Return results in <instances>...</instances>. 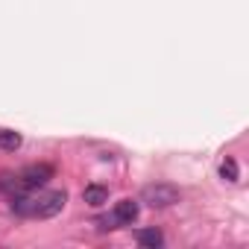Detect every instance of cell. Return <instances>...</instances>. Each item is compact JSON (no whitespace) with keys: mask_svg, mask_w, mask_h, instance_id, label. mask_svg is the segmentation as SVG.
I'll return each mask as SVG.
<instances>
[{"mask_svg":"<svg viewBox=\"0 0 249 249\" xmlns=\"http://www.w3.org/2000/svg\"><path fill=\"white\" fill-rule=\"evenodd\" d=\"M179 199H182V191H179L176 185L156 182V185H147V188L141 191V199H138V202H144V205H150V208H170V205H176Z\"/></svg>","mask_w":249,"mask_h":249,"instance_id":"1","label":"cell"},{"mask_svg":"<svg viewBox=\"0 0 249 249\" xmlns=\"http://www.w3.org/2000/svg\"><path fill=\"white\" fill-rule=\"evenodd\" d=\"M65 205H68V194H65V191H47V194H41V196H33L30 217L50 220V217H56Z\"/></svg>","mask_w":249,"mask_h":249,"instance_id":"2","label":"cell"},{"mask_svg":"<svg viewBox=\"0 0 249 249\" xmlns=\"http://www.w3.org/2000/svg\"><path fill=\"white\" fill-rule=\"evenodd\" d=\"M53 176H56V167H53V164H47V161L27 164V167L18 173V179H21L24 191H38V188H44V185H47Z\"/></svg>","mask_w":249,"mask_h":249,"instance_id":"3","label":"cell"},{"mask_svg":"<svg viewBox=\"0 0 249 249\" xmlns=\"http://www.w3.org/2000/svg\"><path fill=\"white\" fill-rule=\"evenodd\" d=\"M138 214H141V202L138 199H120V202H114V211H111L117 226H132L138 220Z\"/></svg>","mask_w":249,"mask_h":249,"instance_id":"4","label":"cell"},{"mask_svg":"<svg viewBox=\"0 0 249 249\" xmlns=\"http://www.w3.org/2000/svg\"><path fill=\"white\" fill-rule=\"evenodd\" d=\"M82 202L91 205V208L106 205V202H108V188H106V185H85V191H82Z\"/></svg>","mask_w":249,"mask_h":249,"instance_id":"5","label":"cell"},{"mask_svg":"<svg viewBox=\"0 0 249 249\" xmlns=\"http://www.w3.org/2000/svg\"><path fill=\"white\" fill-rule=\"evenodd\" d=\"M138 243L147 246V249H159V246L164 243V234H161L159 229H141V231H138Z\"/></svg>","mask_w":249,"mask_h":249,"instance_id":"6","label":"cell"},{"mask_svg":"<svg viewBox=\"0 0 249 249\" xmlns=\"http://www.w3.org/2000/svg\"><path fill=\"white\" fill-rule=\"evenodd\" d=\"M220 179H223V182H231V185H234V182L240 179V170H237V161H234L231 156H226V159L220 161Z\"/></svg>","mask_w":249,"mask_h":249,"instance_id":"7","label":"cell"},{"mask_svg":"<svg viewBox=\"0 0 249 249\" xmlns=\"http://www.w3.org/2000/svg\"><path fill=\"white\" fill-rule=\"evenodd\" d=\"M24 191V185H21V179L15 176V173H0V194H21Z\"/></svg>","mask_w":249,"mask_h":249,"instance_id":"8","label":"cell"},{"mask_svg":"<svg viewBox=\"0 0 249 249\" xmlns=\"http://www.w3.org/2000/svg\"><path fill=\"white\" fill-rule=\"evenodd\" d=\"M21 144H24V138H21L18 132H12V129H0V150H9V153H15Z\"/></svg>","mask_w":249,"mask_h":249,"instance_id":"9","label":"cell"}]
</instances>
